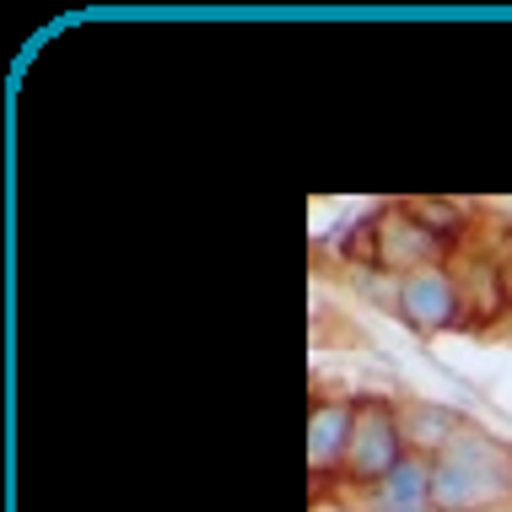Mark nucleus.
<instances>
[{"mask_svg":"<svg viewBox=\"0 0 512 512\" xmlns=\"http://www.w3.org/2000/svg\"><path fill=\"white\" fill-rule=\"evenodd\" d=\"M345 464L356 469L362 480H389L399 464V426L394 415L372 410V415H356V432H351V453H345Z\"/></svg>","mask_w":512,"mask_h":512,"instance_id":"1","label":"nucleus"},{"mask_svg":"<svg viewBox=\"0 0 512 512\" xmlns=\"http://www.w3.org/2000/svg\"><path fill=\"white\" fill-rule=\"evenodd\" d=\"M405 313L421 329H442L459 313V286H453L448 275H410L405 281Z\"/></svg>","mask_w":512,"mask_h":512,"instance_id":"2","label":"nucleus"},{"mask_svg":"<svg viewBox=\"0 0 512 512\" xmlns=\"http://www.w3.org/2000/svg\"><path fill=\"white\" fill-rule=\"evenodd\" d=\"M351 432H356V415L345 405H324V410H318L313 426H308V459H313V469L345 459V453H351Z\"/></svg>","mask_w":512,"mask_h":512,"instance_id":"3","label":"nucleus"},{"mask_svg":"<svg viewBox=\"0 0 512 512\" xmlns=\"http://www.w3.org/2000/svg\"><path fill=\"white\" fill-rule=\"evenodd\" d=\"M432 469L426 464H399L394 475H389V512H432Z\"/></svg>","mask_w":512,"mask_h":512,"instance_id":"4","label":"nucleus"}]
</instances>
